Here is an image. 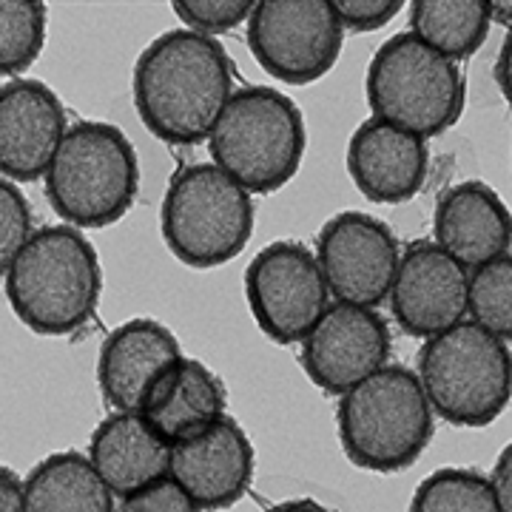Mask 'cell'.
<instances>
[{
    "label": "cell",
    "instance_id": "cell-18",
    "mask_svg": "<svg viewBox=\"0 0 512 512\" xmlns=\"http://www.w3.org/2000/svg\"><path fill=\"white\" fill-rule=\"evenodd\" d=\"M433 234L444 254L473 271L498 256H510V211L490 185L467 180L441 194Z\"/></svg>",
    "mask_w": 512,
    "mask_h": 512
},
{
    "label": "cell",
    "instance_id": "cell-14",
    "mask_svg": "<svg viewBox=\"0 0 512 512\" xmlns=\"http://www.w3.org/2000/svg\"><path fill=\"white\" fill-rule=\"evenodd\" d=\"M254 444L237 419L222 416L202 436L171 447L168 476L202 512L234 507L254 481Z\"/></svg>",
    "mask_w": 512,
    "mask_h": 512
},
{
    "label": "cell",
    "instance_id": "cell-13",
    "mask_svg": "<svg viewBox=\"0 0 512 512\" xmlns=\"http://www.w3.org/2000/svg\"><path fill=\"white\" fill-rule=\"evenodd\" d=\"M390 311L410 336L430 339L467 316V268L436 242L419 239L404 256L390 285Z\"/></svg>",
    "mask_w": 512,
    "mask_h": 512
},
{
    "label": "cell",
    "instance_id": "cell-11",
    "mask_svg": "<svg viewBox=\"0 0 512 512\" xmlns=\"http://www.w3.org/2000/svg\"><path fill=\"white\" fill-rule=\"evenodd\" d=\"M316 262L336 302L376 308L387 299L399 268V242L387 222L342 211L319 231Z\"/></svg>",
    "mask_w": 512,
    "mask_h": 512
},
{
    "label": "cell",
    "instance_id": "cell-2",
    "mask_svg": "<svg viewBox=\"0 0 512 512\" xmlns=\"http://www.w3.org/2000/svg\"><path fill=\"white\" fill-rule=\"evenodd\" d=\"M103 291L100 259L72 225L35 231L6 271V299L29 330L40 336H72L97 313Z\"/></svg>",
    "mask_w": 512,
    "mask_h": 512
},
{
    "label": "cell",
    "instance_id": "cell-22",
    "mask_svg": "<svg viewBox=\"0 0 512 512\" xmlns=\"http://www.w3.org/2000/svg\"><path fill=\"white\" fill-rule=\"evenodd\" d=\"M487 0H416L410 3V35L447 60L476 55L490 35Z\"/></svg>",
    "mask_w": 512,
    "mask_h": 512
},
{
    "label": "cell",
    "instance_id": "cell-12",
    "mask_svg": "<svg viewBox=\"0 0 512 512\" xmlns=\"http://www.w3.org/2000/svg\"><path fill=\"white\" fill-rule=\"evenodd\" d=\"M390 330L373 308L336 302L302 339V367L319 390L342 396L387 365Z\"/></svg>",
    "mask_w": 512,
    "mask_h": 512
},
{
    "label": "cell",
    "instance_id": "cell-16",
    "mask_svg": "<svg viewBox=\"0 0 512 512\" xmlns=\"http://www.w3.org/2000/svg\"><path fill=\"white\" fill-rule=\"evenodd\" d=\"M183 359L171 330L154 319H131L106 336L97 359V382L114 413H140L151 384Z\"/></svg>",
    "mask_w": 512,
    "mask_h": 512
},
{
    "label": "cell",
    "instance_id": "cell-19",
    "mask_svg": "<svg viewBox=\"0 0 512 512\" xmlns=\"http://www.w3.org/2000/svg\"><path fill=\"white\" fill-rule=\"evenodd\" d=\"M228 393L220 376L197 359L183 356L168 367L143 399L140 416L165 444H183L211 430L225 416Z\"/></svg>",
    "mask_w": 512,
    "mask_h": 512
},
{
    "label": "cell",
    "instance_id": "cell-6",
    "mask_svg": "<svg viewBox=\"0 0 512 512\" xmlns=\"http://www.w3.org/2000/svg\"><path fill=\"white\" fill-rule=\"evenodd\" d=\"M416 376L441 419L456 427H487L510 404V345L476 322H458L424 342Z\"/></svg>",
    "mask_w": 512,
    "mask_h": 512
},
{
    "label": "cell",
    "instance_id": "cell-33",
    "mask_svg": "<svg viewBox=\"0 0 512 512\" xmlns=\"http://www.w3.org/2000/svg\"><path fill=\"white\" fill-rule=\"evenodd\" d=\"M271 512H333L328 510L325 504H319V501H313V498H296V501H285V504H279Z\"/></svg>",
    "mask_w": 512,
    "mask_h": 512
},
{
    "label": "cell",
    "instance_id": "cell-20",
    "mask_svg": "<svg viewBox=\"0 0 512 512\" xmlns=\"http://www.w3.org/2000/svg\"><path fill=\"white\" fill-rule=\"evenodd\" d=\"M89 461L111 495L128 498L168 476L171 444H165L140 413H111L94 430Z\"/></svg>",
    "mask_w": 512,
    "mask_h": 512
},
{
    "label": "cell",
    "instance_id": "cell-3",
    "mask_svg": "<svg viewBox=\"0 0 512 512\" xmlns=\"http://www.w3.org/2000/svg\"><path fill=\"white\" fill-rule=\"evenodd\" d=\"M339 441L345 456L370 473H402L433 439V410L419 376L384 365L339 399Z\"/></svg>",
    "mask_w": 512,
    "mask_h": 512
},
{
    "label": "cell",
    "instance_id": "cell-31",
    "mask_svg": "<svg viewBox=\"0 0 512 512\" xmlns=\"http://www.w3.org/2000/svg\"><path fill=\"white\" fill-rule=\"evenodd\" d=\"M0 512H23V478L0 464Z\"/></svg>",
    "mask_w": 512,
    "mask_h": 512
},
{
    "label": "cell",
    "instance_id": "cell-27",
    "mask_svg": "<svg viewBox=\"0 0 512 512\" xmlns=\"http://www.w3.org/2000/svg\"><path fill=\"white\" fill-rule=\"evenodd\" d=\"M32 237V205L20 188L0 177V276L12 268L15 256Z\"/></svg>",
    "mask_w": 512,
    "mask_h": 512
},
{
    "label": "cell",
    "instance_id": "cell-1",
    "mask_svg": "<svg viewBox=\"0 0 512 512\" xmlns=\"http://www.w3.org/2000/svg\"><path fill=\"white\" fill-rule=\"evenodd\" d=\"M131 89L143 126L157 140L197 146L234 94V66L217 37L171 29L137 57Z\"/></svg>",
    "mask_w": 512,
    "mask_h": 512
},
{
    "label": "cell",
    "instance_id": "cell-17",
    "mask_svg": "<svg viewBox=\"0 0 512 512\" xmlns=\"http://www.w3.org/2000/svg\"><path fill=\"white\" fill-rule=\"evenodd\" d=\"M430 151L424 140L370 117L353 131L348 146L350 180L370 202L396 205L413 200L427 180Z\"/></svg>",
    "mask_w": 512,
    "mask_h": 512
},
{
    "label": "cell",
    "instance_id": "cell-10",
    "mask_svg": "<svg viewBox=\"0 0 512 512\" xmlns=\"http://www.w3.org/2000/svg\"><path fill=\"white\" fill-rule=\"evenodd\" d=\"M328 285L308 245L282 239L245 268V299L259 330L276 345L302 342L328 311Z\"/></svg>",
    "mask_w": 512,
    "mask_h": 512
},
{
    "label": "cell",
    "instance_id": "cell-28",
    "mask_svg": "<svg viewBox=\"0 0 512 512\" xmlns=\"http://www.w3.org/2000/svg\"><path fill=\"white\" fill-rule=\"evenodd\" d=\"M404 9L402 0H336L333 12L342 32H376Z\"/></svg>",
    "mask_w": 512,
    "mask_h": 512
},
{
    "label": "cell",
    "instance_id": "cell-30",
    "mask_svg": "<svg viewBox=\"0 0 512 512\" xmlns=\"http://www.w3.org/2000/svg\"><path fill=\"white\" fill-rule=\"evenodd\" d=\"M490 481V490H493L495 501H498V510L512 512V450L504 447L501 456L495 461L493 476L487 478Z\"/></svg>",
    "mask_w": 512,
    "mask_h": 512
},
{
    "label": "cell",
    "instance_id": "cell-5",
    "mask_svg": "<svg viewBox=\"0 0 512 512\" xmlns=\"http://www.w3.org/2000/svg\"><path fill=\"white\" fill-rule=\"evenodd\" d=\"M140 191V163L126 134L111 123H77L46 171V197L72 228L120 222Z\"/></svg>",
    "mask_w": 512,
    "mask_h": 512
},
{
    "label": "cell",
    "instance_id": "cell-15",
    "mask_svg": "<svg viewBox=\"0 0 512 512\" xmlns=\"http://www.w3.org/2000/svg\"><path fill=\"white\" fill-rule=\"evenodd\" d=\"M66 137V109L46 83L9 80L0 86V177L35 183L46 177Z\"/></svg>",
    "mask_w": 512,
    "mask_h": 512
},
{
    "label": "cell",
    "instance_id": "cell-25",
    "mask_svg": "<svg viewBox=\"0 0 512 512\" xmlns=\"http://www.w3.org/2000/svg\"><path fill=\"white\" fill-rule=\"evenodd\" d=\"M467 313L484 330L510 342L512 336V259L498 256L467 271Z\"/></svg>",
    "mask_w": 512,
    "mask_h": 512
},
{
    "label": "cell",
    "instance_id": "cell-32",
    "mask_svg": "<svg viewBox=\"0 0 512 512\" xmlns=\"http://www.w3.org/2000/svg\"><path fill=\"white\" fill-rule=\"evenodd\" d=\"M507 69H510V40H504V46L498 52V72H495V80H498L504 97H510V72Z\"/></svg>",
    "mask_w": 512,
    "mask_h": 512
},
{
    "label": "cell",
    "instance_id": "cell-24",
    "mask_svg": "<svg viewBox=\"0 0 512 512\" xmlns=\"http://www.w3.org/2000/svg\"><path fill=\"white\" fill-rule=\"evenodd\" d=\"M46 3L0 0V77L23 74L46 46Z\"/></svg>",
    "mask_w": 512,
    "mask_h": 512
},
{
    "label": "cell",
    "instance_id": "cell-7",
    "mask_svg": "<svg viewBox=\"0 0 512 512\" xmlns=\"http://www.w3.org/2000/svg\"><path fill=\"white\" fill-rule=\"evenodd\" d=\"M254 200L214 163L180 168L165 191L160 228L168 251L188 268H220L254 237Z\"/></svg>",
    "mask_w": 512,
    "mask_h": 512
},
{
    "label": "cell",
    "instance_id": "cell-26",
    "mask_svg": "<svg viewBox=\"0 0 512 512\" xmlns=\"http://www.w3.org/2000/svg\"><path fill=\"white\" fill-rule=\"evenodd\" d=\"M174 12L188 32L214 37L231 32L242 20L251 18L254 3L251 0H177Z\"/></svg>",
    "mask_w": 512,
    "mask_h": 512
},
{
    "label": "cell",
    "instance_id": "cell-4",
    "mask_svg": "<svg viewBox=\"0 0 512 512\" xmlns=\"http://www.w3.org/2000/svg\"><path fill=\"white\" fill-rule=\"evenodd\" d=\"M305 146L302 111L271 86H248L231 94L208 134L214 165L248 194H274L291 183Z\"/></svg>",
    "mask_w": 512,
    "mask_h": 512
},
{
    "label": "cell",
    "instance_id": "cell-9",
    "mask_svg": "<svg viewBox=\"0 0 512 512\" xmlns=\"http://www.w3.org/2000/svg\"><path fill=\"white\" fill-rule=\"evenodd\" d=\"M345 32L330 0H259L248 18V46L274 80L308 86L333 69Z\"/></svg>",
    "mask_w": 512,
    "mask_h": 512
},
{
    "label": "cell",
    "instance_id": "cell-21",
    "mask_svg": "<svg viewBox=\"0 0 512 512\" xmlns=\"http://www.w3.org/2000/svg\"><path fill=\"white\" fill-rule=\"evenodd\" d=\"M23 512H117L114 495L89 456L55 453L32 467L23 481Z\"/></svg>",
    "mask_w": 512,
    "mask_h": 512
},
{
    "label": "cell",
    "instance_id": "cell-8",
    "mask_svg": "<svg viewBox=\"0 0 512 512\" xmlns=\"http://www.w3.org/2000/svg\"><path fill=\"white\" fill-rule=\"evenodd\" d=\"M365 92L373 117L421 140L456 126L467 97L456 63L410 32H399L379 46L367 69Z\"/></svg>",
    "mask_w": 512,
    "mask_h": 512
},
{
    "label": "cell",
    "instance_id": "cell-23",
    "mask_svg": "<svg viewBox=\"0 0 512 512\" xmlns=\"http://www.w3.org/2000/svg\"><path fill=\"white\" fill-rule=\"evenodd\" d=\"M410 512H501L487 476L470 467H441L421 481Z\"/></svg>",
    "mask_w": 512,
    "mask_h": 512
},
{
    "label": "cell",
    "instance_id": "cell-29",
    "mask_svg": "<svg viewBox=\"0 0 512 512\" xmlns=\"http://www.w3.org/2000/svg\"><path fill=\"white\" fill-rule=\"evenodd\" d=\"M117 512H202L183 487L171 476L160 478L154 484H148L146 490L128 495L120 501Z\"/></svg>",
    "mask_w": 512,
    "mask_h": 512
}]
</instances>
